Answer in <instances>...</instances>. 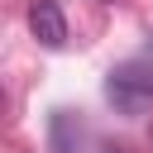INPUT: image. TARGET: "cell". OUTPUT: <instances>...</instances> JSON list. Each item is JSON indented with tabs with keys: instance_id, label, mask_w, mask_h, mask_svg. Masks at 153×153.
Segmentation results:
<instances>
[{
	"instance_id": "obj_1",
	"label": "cell",
	"mask_w": 153,
	"mask_h": 153,
	"mask_svg": "<svg viewBox=\"0 0 153 153\" xmlns=\"http://www.w3.org/2000/svg\"><path fill=\"white\" fill-rule=\"evenodd\" d=\"M105 96H110L120 110H143V105L153 100V67H139V62H129V67L110 72V86H105Z\"/></svg>"
},
{
	"instance_id": "obj_2",
	"label": "cell",
	"mask_w": 153,
	"mask_h": 153,
	"mask_svg": "<svg viewBox=\"0 0 153 153\" xmlns=\"http://www.w3.org/2000/svg\"><path fill=\"white\" fill-rule=\"evenodd\" d=\"M29 29H33V38L43 48H62L67 43V19H62L57 0H33L29 5Z\"/></svg>"
},
{
	"instance_id": "obj_3",
	"label": "cell",
	"mask_w": 153,
	"mask_h": 153,
	"mask_svg": "<svg viewBox=\"0 0 153 153\" xmlns=\"http://www.w3.org/2000/svg\"><path fill=\"white\" fill-rule=\"evenodd\" d=\"M100 153H124V148H100Z\"/></svg>"
}]
</instances>
